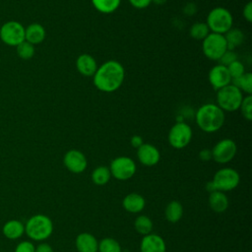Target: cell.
Instances as JSON below:
<instances>
[{
  "instance_id": "6da1fadb",
  "label": "cell",
  "mask_w": 252,
  "mask_h": 252,
  "mask_svg": "<svg viewBox=\"0 0 252 252\" xmlns=\"http://www.w3.org/2000/svg\"><path fill=\"white\" fill-rule=\"evenodd\" d=\"M94 77V85L103 93L117 91L124 82L125 70L121 63L108 60L97 67Z\"/></svg>"
},
{
  "instance_id": "7a4b0ae2",
  "label": "cell",
  "mask_w": 252,
  "mask_h": 252,
  "mask_svg": "<svg viewBox=\"0 0 252 252\" xmlns=\"http://www.w3.org/2000/svg\"><path fill=\"white\" fill-rule=\"evenodd\" d=\"M195 119L199 128L206 133H214L220 130L224 123V111L215 103H205L201 105Z\"/></svg>"
},
{
  "instance_id": "3957f363",
  "label": "cell",
  "mask_w": 252,
  "mask_h": 252,
  "mask_svg": "<svg viewBox=\"0 0 252 252\" xmlns=\"http://www.w3.org/2000/svg\"><path fill=\"white\" fill-rule=\"evenodd\" d=\"M53 232V222L43 214L32 216L25 223V233L33 241H44Z\"/></svg>"
},
{
  "instance_id": "277c9868",
  "label": "cell",
  "mask_w": 252,
  "mask_h": 252,
  "mask_svg": "<svg viewBox=\"0 0 252 252\" xmlns=\"http://www.w3.org/2000/svg\"><path fill=\"white\" fill-rule=\"evenodd\" d=\"M240 182L239 173L230 167H223L219 169L212 181H209L206 185L207 190L211 193L213 191H231L235 189Z\"/></svg>"
},
{
  "instance_id": "5b68a950",
  "label": "cell",
  "mask_w": 252,
  "mask_h": 252,
  "mask_svg": "<svg viewBox=\"0 0 252 252\" xmlns=\"http://www.w3.org/2000/svg\"><path fill=\"white\" fill-rule=\"evenodd\" d=\"M206 24L211 32L224 34L232 28L233 18L226 8L216 7L209 12Z\"/></svg>"
},
{
  "instance_id": "8992f818",
  "label": "cell",
  "mask_w": 252,
  "mask_h": 252,
  "mask_svg": "<svg viewBox=\"0 0 252 252\" xmlns=\"http://www.w3.org/2000/svg\"><path fill=\"white\" fill-rule=\"evenodd\" d=\"M242 99L243 93L232 84L217 91V105L223 111L232 112L239 109Z\"/></svg>"
},
{
  "instance_id": "52a82bcc",
  "label": "cell",
  "mask_w": 252,
  "mask_h": 252,
  "mask_svg": "<svg viewBox=\"0 0 252 252\" xmlns=\"http://www.w3.org/2000/svg\"><path fill=\"white\" fill-rule=\"evenodd\" d=\"M204 55L210 60H218L227 50V43L223 34L210 32L202 42Z\"/></svg>"
},
{
  "instance_id": "ba28073f",
  "label": "cell",
  "mask_w": 252,
  "mask_h": 252,
  "mask_svg": "<svg viewBox=\"0 0 252 252\" xmlns=\"http://www.w3.org/2000/svg\"><path fill=\"white\" fill-rule=\"evenodd\" d=\"M0 39L8 45L16 47L25 40V27L18 21H8L0 27Z\"/></svg>"
},
{
  "instance_id": "9c48e42d",
  "label": "cell",
  "mask_w": 252,
  "mask_h": 252,
  "mask_svg": "<svg viewBox=\"0 0 252 252\" xmlns=\"http://www.w3.org/2000/svg\"><path fill=\"white\" fill-rule=\"evenodd\" d=\"M192 135V129L187 123L177 121L168 132V143L172 148L180 150L189 145Z\"/></svg>"
},
{
  "instance_id": "30bf717a",
  "label": "cell",
  "mask_w": 252,
  "mask_h": 252,
  "mask_svg": "<svg viewBox=\"0 0 252 252\" xmlns=\"http://www.w3.org/2000/svg\"><path fill=\"white\" fill-rule=\"evenodd\" d=\"M109 170L114 178L122 181L128 180L136 172V163L129 157H117L111 161Z\"/></svg>"
},
{
  "instance_id": "8fae6325",
  "label": "cell",
  "mask_w": 252,
  "mask_h": 252,
  "mask_svg": "<svg viewBox=\"0 0 252 252\" xmlns=\"http://www.w3.org/2000/svg\"><path fill=\"white\" fill-rule=\"evenodd\" d=\"M212 158L218 163H227L236 155L237 146L231 139H222L219 141L213 148Z\"/></svg>"
},
{
  "instance_id": "7c38bea8",
  "label": "cell",
  "mask_w": 252,
  "mask_h": 252,
  "mask_svg": "<svg viewBox=\"0 0 252 252\" xmlns=\"http://www.w3.org/2000/svg\"><path fill=\"white\" fill-rule=\"evenodd\" d=\"M63 163L66 168L73 173H82L88 165L86 156L79 150H69L63 158Z\"/></svg>"
},
{
  "instance_id": "4fadbf2b",
  "label": "cell",
  "mask_w": 252,
  "mask_h": 252,
  "mask_svg": "<svg viewBox=\"0 0 252 252\" xmlns=\"http://www.w3.org/2000/svg\"><path fill=\"white\" fill-rule=\"evenodd\" d=\"M209 82L216 91L231 84V77L227 67L220 64L214 66L209 72Z\"/></svg>"
},
{
  "instance_id": "5bb4252c",
  "label": "cell",
  "mask_w": 252,
  "mask_h": 252,
  "mask_svg": "<svg viewBox=\"0 0 252 252\" xmlns=\"http://www.w3.org/2000/svg\"><path fill=\"white\" fill-rule=\"evenodd\" d=\"M137 158L145 166H154L160 159V154L157 147L152 144L143 143L137 149Z\"/></svg>"
},
{
  "instance_id": "9a60e30c",
  "label": "cell",
  "mask_w": 252,
  "mask_h": 252,
  "mask_svg": "<svg viewBox=\"0 0 252 252\" xmlns=\"http://www.w3.org/2000/svg\"><path fill=\"white\" fill-rule=\"evenodd\" d=\"M141 252H165L166 245L163 238L158 234L144 235L140 244Z\"/></svg>"
},
{
  "instance_id": "2e32d148",
  "label": "cell",
  "mask_w": 252,
  "mask_h": 252,
  "mask_svg": "<svg viewBox=\"0 0 252 252\" xmlns=\"http://www.w3.org/2000/svg\"><path fill=\"white\" fill-rule=\"evenodd\" d=\"M97 67L95 59L87 53L81 54L76 60V68L78 72L85 77L94 76Z\"/></svg>"
},
{
  "instance_id": "e0dca14e",
  "label": "cell",
  "mask_w": 252,
  "mask_h": 252,
  "mask_svg": "<svg viewBox=\"0 0 252 252\" xmlns=\"http://www.w3.org/2000/svg\"><path fill=\"white\" fill-rule=\"evenodd\" d=\"M75 245L78 252H97L98 242L93 234L82 232L77 235Z\"/></svg>"
},
{
  "instance_id": "ac0fdd59",
  "label": "cell",
  "mask_w": 252,
  "mask_h": 252,
  "mask_svg": "<svg viewBox=\"0 0 252 252\" xmlns=\"http://www.w3.org/2000/svg\"><path fill=\"white\" fill-rule=\"evenodd\" d=\"M46 36L45 29L38 23H32L25 28V40L36 45L41 43Z\"/></svg>"
},
{
  "instance_id": "d6986e66",
  "label": "cell",
  "mask_w": 252,
  "mask_h": 252,
  "mask_svg": "<svg viewBox=\"0 0 252 252\" xmlns=\"http://www.w3.org/2000/svg\"><path fill=\"white\" fill-rule=\"evenodd\" d=\"M3 235L10 240H17L25 233V224L19 220H9L2 226Z\"/></svg>"
},
{
  "instance_id": "ffe728a7",
  "label": "cell",
  "mask_w": 252,
  "mask_h": 252,
  "mask_svg": "<svg viewBox=\"0 0 252 252\" xmlns=\"http://www.w3.org/2000/svg\"><path fill=\"white\" fill-rule=\"evenodd\" d=\"M122 206L127 212L136 214L144 210L146 206V201L142 195L138 193H130L124 197L122 201Z\"/></svg>"
},
{
  "instance_id": "44dd1931",
  "label": "cell",
  "mask_w": 252,
  "mask_h": 252,
  "mask_svg": "<svg viewBox=\"0 0 252 252\" xmlns=\"http://www.w3.org/2000/svg\"><path fill=\"white\" fill-rule=\"evenodd\" d=\"M209 205L216 213H223L228 208V199L224 192L213 191L210 193Z\"/></svg>"
},
{
  "instance_id": "7402d4cb",
  "label": "cell",
  "mask_w": 252,
  "mask_h": 252,
  "mask_svg": "<svg viewBox=\"0 0 252 252\" xmlns=\"http://www.w3.org/2000/svg\"><path fill=\"white\" fill-rule=\"evenodd\" d=\"M164 215L169 222H177L180 220L183 215V207L178 201H171L167 204Z\"/></svg>"
},
{
  "instance_id": "603a6c76",
  "label": "cell",
  "mask_w": 252,
  "mask_h": 252,
  "mask_svg": "<svg viewBox=\"0 0 252 252\" xmlns=\"http://www.w3.org/2000/svg\"><path fill=\"white\" fill-rule=\"evenodd\" d=\"M223 35L225 37L228 50H233L235 47L239 46L244 40V33L241 30L236 28H231Z\"/></svg>"
},
{
  "instance_id": "cb8c5ba5",
  "label": "cell",
  "mask_w": 252,
  "mask_h": 252,
  "mask_svg": "<svg viewBox=\"0 0 252 252\" xmlns=\"http://www.w3.org/2000/svg\"><path fill=\"white\" fill-rule=\"evenodd\" d=\"M96 11L102 14H110L118 9L121 0H91Z\"/></svg>"
},
{
  "instance_id": "d4e9b609",
  "label": "cell",
  "mask_w": 252,
  "mask_h": 252,
  "mask_svg": "<svg viewBox=\"0 0 252 252\" xmlns=\"http://www.w3.org/2000/svg\"><path fill=\"white\" fill-rule=\"evenodd\" d=\"M111 177V173L109 167L100 165L94 168L92 172V181L96 185H105Z\"/></svg>"
},
{
  "instance_id": "484cf974",
  "label": "cell",
  "mask_w": 252,
  "mask_h": 252,
  "mask_svg": "<svg viewBox=\"0 0 252 252\" xmlns=\"http://www.w3.org/2000/svg\"><path fill=\"white\" fill-rule=\"evenodd\" d=\"M231 84L238 88L242 93H245L247 94H252V74L249 72H245L242 76L236 79H232Z\"/></svg>"
},
{
  "instance_id": "4316f807",
  "label": "cell",
  "mask_w": 252,
  "mask_h": 252,
  "mask_svg": "<svg viewBox=\"0 0 252 252\" xmlns=\"http://www.w3.org/2000/svg\"><path fill=\"white\" fill-rule=\"evenodd\" d=\"M134 227L138 233L147 235L150 234L153 230V221L148 216L141 215L136 218L134 221Z\"/></svg>"
},
{
  "instance_id": "83f0119b",
  "label": "cell",
  "mask_w": 252,
  "mask_h": 252,
  "mask_svg": "<svg viewBox=\"0 0 252 252\" xmlns=\"http://www.w3.org/2000/svg\"><path fill=\"white\" fill-rule=\"evenodd\" d=\"M210 32H210L207 24L203 23V22H198V23L193 24L189 31L191 37L194 39H197V40H203Z\"/></svg>"
},
{
  "instance_id": "f1b7e54d",
  "label": "cell",
  "mask_w": 252,
  "mask_h": 252,
  "mask_svg": "<svg viewBox=\"0 0 252 252\" xmlns=\"http://www.w3.org/2000/svg\"><path fill=\"white\" fill-rule=\"evenodd\" d=\"M97 252H121V246L116 239L105 237L98 242Z\"/></svg>"
},
{
  "instance_id": "f546056e",
  "label": "cell",
  "mask_w": 252,
  "mask_h": 252,
  "mask_svg": "<svg viewBox=\"0 0 252 252\" xmlns=\"http://www.w3.org/2000/svg\"><path fill=\"white\" fill-rule=\"evenodd\" d=\"M16 52H17V55L23 60L32 59L35 52L34 45L24 40L23 42H21L19 45L16 46Z\"/></svg>"
},
{
  "instance_id": "4dcf8cb0",
  "label": "cell",
  "mask_w": 252,
  "mask_h": 252,
  "mask_svg": "<svg viewBox=\"0 0 252 252\" xmlns=\"http://www.w3.org/2000/svg\"><path fill=\"white\" fill-rule=\"evenodd\" d=\"M239 109L241 111L242 116L247 121L252 120V95L251 94H247L246 96H243Z\"/></svg>"
},
{
  "instance_id": "1f68e13d",
  "label": "cell",
  "mask_w": 252,
  "mask_h": 252,
  "mask_svg": "<svg viewBox=\"0 0 252 252\" xmlns=\"http://www.w3.org/2000/svg\"><path fill=\"white\" fill-rule=\"evenodd\" d=\"M227 70L229 72V75L231 77V80L232 79H236L240 76H242L244 73H245V68H244V65L241 61L239 60H235L234 62H232L231 64H229L227 66Z\"/></svg>"
},
{
  "instance_id": "d6a6232c",
  "label": "cell",
  "mask_w": 252,
  "mask_h": 252,
  "mask_svg": "<svg viewBox=\"0 0 252 252\" xmlns=\"http://www.w3.org/2000/svg\"><path fill=\"white\" fill-rule=\"evenodd\" d=\"M235 60H238L237 59V54L233 51V50H226L222 55L221 57L219 59L220 61V65H223L225 67H227L229 64H231L232 62H234Z\"/></svg>"
},
{
  "instance_id": "836d02e7",
  "label": "cell",
  "mask_w": 252,
  "mask_h": 252,
  "mask_svg": "<svg viewBox=\"0 0 252 252\" xmlns=\"http://www.w3.org/2000/svg\"><path fill=\"white\" fill-rule=\"evenodd\" d=\"M34 250L35 246L32 241L23 240L16 245L14 252H34Z\"/></svg>"
},
{
  "instance_id": "e575fe53",
  "label": "cell",
  "mask_w": 252,
  "mask_h": 252,
  "mask_svg": "<svg viewBox=\"0 0 252 252\" xmlns=\"http://www.w3.org/2000/svg\"><path fill=\"white\" fill-rule=\"evenodd\" d=\"M131 6H133L136 9H145L150 6L152 3V0H128Z\"/></svg>"
},
{
  "instance_id": "d590c367",
  "label": "cell",
  "mask_w": 252,
  "mask_h": 252,
  "mask_svg": "<svg viewBox=\"0 0 252 252\" xmlns=\"http://www.w3.org/2000/svg\"><path fill=\"white\" fill-rule=\"evenodd\" d=\"M242 14H243V17L244 19L251 23L252 22V2L249 1L246 3V5L244 6L243 8V11H242Z\"/></svg>"
},
{
  "instance_id": "8d00e7d4",
  "label": "cell",
  "mask_w": 252,
  "mask_h": 252,
  "mask_svg": "<svg viewBox=\"0 0 252 252\" xmlns=\"http://www.w3.org/2000/svg\"><path fill=\"white\" fill-rule=\"evenodd\" d=\"M34 252H54V250L49 244L45 242H41L37 246H35Z\"/></svg>"
},
{
  "instance_id": "74e56055",
  "label": "cell",
  "mask_w": 252,
  "mask_h": 252,
  "mask_svg": "<svg viewBox=\"0 0 252 252\" xmlns=\"http://www.w3.org/2000/svg\"><path fill=\"white\" fill-rule=\"evenodd\" d=\"M199 158L203 161H209L210 159H212V151L209 149H203L199 153Z\"/></svg>"
},
{
  "instance_id": "f35d334b",
  "label": "cell",
  "mask_w": 252,
  "mask_h": 252,
  "mask_svg": "<svg viewBox=\"0 0 252 252\" xmlns=\"http://www.w3.org/2000/svg\"><path fill=\"white\" fill-rule=\"evenodd\" d=\"M130 143H131V146H132L133 148L138 149L144 142H143V139H142L141 136H139V135H134V136L131 138Z\"/></svg>"
},
{
  "instance_id": "ab89813d",
  "label": "cell",
  "mask_w": 252,
  "mask_h": 252,
  "mask_svg": "<svg viewBox=\"0 0 252 252\" xmlns=\"http://www.w3.org/2000/svg\"><path fill=\"white\" fill-rule=\"evenodd\" d=\"M166 2V0H152V3H155L157 5H163Z\"/></svg>"
}]
</instances>
